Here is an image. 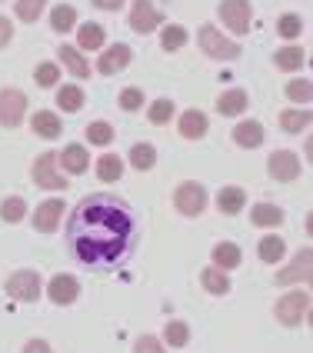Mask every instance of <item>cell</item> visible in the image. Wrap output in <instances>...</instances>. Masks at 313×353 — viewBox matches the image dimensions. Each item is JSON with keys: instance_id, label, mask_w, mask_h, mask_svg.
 Segmentation results:
<instances>
[{"instance_id": "1", "label": "cell", "mask_w": 313, "mask_h": 353, "mask_svg": "<svg viewBox=\"0 0 313 353\" xmlns=\"http://www.w3.org/2000/svg\"><path fill=\"white\" fill-rule=\"evenodd\" d=\"M67 254L94 274L120 270L140 243L137 210L114 194L83 196L63 230Z\"/></svg>"}, {"instance_id": "2", "label": "cell", "mask_w": 313, "mask_h": 353, "mask_svg": "<svg viewBox=\"0 0 313 353\" xmlns=\"http://www.w3.org/2000/svg\"><path fill=\"white\" fill-rule=\"evenodd\" d=\"M196 43H200V50H203L207 57H214V60H236L240 57V43H234L230 37H223L214 23H203V27L196 30Z\"/></svg>"}, {"instance_id": "3", "label": "cell", "mask_w": 313, "mask_h": 353, "mask_svg": "<svg viewBox=\"0 0 313 353\" xmlns=\"http://www.w3.org/2000/svg\"><path fill=\"white\" fill-rule=\"evenodd\" d=\"M40 274L37 270H17V274L7 276V283H3V290L10 300H17V303H37L40 300Z\"/></svg>"}, {"instance_id": "4", "label": "cell", "mask_w": 313, "mask_h": 353, "mask_svg": "<svg viewBox=\"0 0 313 353\" xmlns=\"http://www.w3.org/2000/svg\"><path fill=\"white\" fill-rule=\"evenodd\" d=\"M274 310H276V320H280L283 327H296V323H303L307 314H310V294H307V290H294V294L280 296Z\"/></svg>"}, {"instance_id": "5", "label": "cell", "mask_w": 313, "mask_h": 353, "mask_svg": "<svg viewBox=\"0 0 313 353\" xmlns=\"http://www.w3.org/2000/svg\"><path fill=\"white\" fill-rule=\"evenodd\" d=\"M174 203L183 216H200L203 210H207V187H203V183H194V180H187V183L176 187Z\"/></svg>"}, {"instance_id": "6", "label": "cell", "mask_w": 313, "mask_h": 353, "mask_svg": "<svg viewBox=\"0 0 313 353\" xmlns=\"http://www.w3.org/2000/svg\"><path fill=\"white\" fill-rule=\"evenodd\" d=\"M34 183L47 187V190H67L70 187V180L63 174H57V154L54 150H47V154H40L34 160Z\"/></svg>"}, {"instance_id": "7", "label": "cell", "mask_w": 313, "mask_h": 353, "mask_svg": "<svg viewBox=\"0 0 313 353\" xmlns=\"http://www.w3.org/2000/svg\"><path fill=\"white\" fill-rule=\"evenodd\" d=\"M216 14L223 17V23L234 30L236 37H243L250 30V20H254V10H250V0H223L216 7Z\"/></svg>"}, {"instance_id": "8", "label": "cell", "mask_w": 313, "mask_h": 353, "mask_svg": "<svg viewBox=\"0 0 313 353\" xmlns=\"http://www.w3.org/2000/svg\"><path fill=\"white\" fill-rule=\"evenodd\" d=\"M23 114H27V97L20 90L3 87L0 90V123L3 127H17L20 120H23Z\"/></svg>"}, {"instance_id": "9", "label": "cell", "mask_w": 313, "mask_h": 353, "mask_svg": "<svg viewBox=\"0 0 313 353\" xmlns=\"http://www.w3.org/2000/svg\"><path fill=\"white\" fill-rule=\"evenodd\" d=\"M267 170H270V176L290 183V180L300 176V157H296L294 150H274L270 160H267Z\"/></svg>"}, {"instance_id": "10", "label": "cell", "mask_w": 313, "mask_h": 353, "mask_svg": "<svg viewBox=\"0 0 313 353\" xmlns=\"http://www.w3.org/2000/svg\"><path fill=\"white\" fill-rule=\"evenodd\" d=\"M80 294V283H77V276H70V274H57L50 283H47V296L57 303V307H67V303H74Z\"/></svg>"}, {"instance_id": "11", "label": "cell", "mask_w": 313, "mask_h": 353, "mask_svg": "<svg viewBox=\"0 0 313 353\" xmlns=\"http://www.w3.org/2000/svg\"><path fill=\"white\" fill-rule=\"evenodd\" d=\"M130 27L137 34H150V30L160 27V14H156V7L150 0H134L130 3Z\"/></svg>"}, {"instance_id": "12", "label": "cell", "mask_w": 313, "mask_h": 353, "mask_svg": "<svg viewBox=\"0 0 313 353\" xmlns=\"http://www.w3.org/2000/svg\"><path fill=\"white\" fill-rule=\"evenodd\" d=\"M60 214H63V200H57V196H50V200L37 203V210H34V230H40V234L57 230Z\"/></svg>"}, {"instance_id": "13", "label": "cell", "mask_w": 313, "mask_h": 353, "mask_svg": "<svg viewBox=\"0 0 313 353\" xmlns=\"http://www.w3.org/2000/svg\"><path fill=\"white\" fill-rule=\"evenodd\" d=\"M310 267H313V250H300L294 256V263L276 274V283H307L310 280Z\"/></svg>"}, {"instance_id": "14", "label": "cell", "mask_w": 313, "mask_h": 353, "mask_svg": "<svg viewBox=\"0 0 313 353\" xmlns=\"http://www.w3.org/2000/svg\"><path fill=\"white\" fill-rule=\"evenodd\" d=\"M127 63H130V47H127V43H114V47H107V50L100 54L97 70L110 77V74H120Z\"/></svg>"}, {"instance_id": "15", "label": "cell", "mask_w": 313, "mask_h": 353, "mask_svg": "<svg viewBox=\"0 0 313 353\" xmlns=\"http://www.w3.org/2000/svg\"><path fill=\"white\" fill-rule=\"evenodd\" d=\"M247 103H250L247 90L234 87V90H223V94L216 97V110H220L223 117H240V114L247 110Z\"/></svg>"}, {"instance_id": "16", "label": "cell", "mask_w": 313, "mask_h": 353, "mask_svg": "<svg viewBox=\"0 0 313 353\" xmlns=\"http://www.w3.org/2000/svg\"><path fill=\"white\" fill-rule=\"evenodd\" d=\"M30 127H34V134L43 140H57L60 134H63V123H60V117L54 110H37L34 120H30Z\"/></svg>"}, {"instance_id": "17", "label": "cell", "mask_w": 313, "mask_h": 353, "mask_svg": "<svg viewBox=\"0 0 313 353\" xmlns=\"http://www.w3.org/2000/svg\"><path fill=\"white\" fill-rule=\"evenodd\" d=\"M57 57H60V63L74 74L77 80H83V77H90V63L83 60V54H80L77 47H70V43H60V50H57Z\"/></svg>"}, {"instance_id": "18", "label": "cell", "mask_w": 313, "mask_h": 353, "mask_svg": "<svg viewBox=\"0 0 313 353\" xmlns=\"http://www.w3.org/2000/svg\"><path fill=\"white\" fill-rule=\"evenodd\" d=\"M57 160L63 163V170H67V174H83V170L90 167V154H87L80 143H67V147H63V154H57Z\"/></svg>"}, {"instance_id": "19", "label": "cell", "mask_w": 313, "mask_h": 353, "mask_svg": "<svg viewBox=\"0 0 313 353\" xmlns=\"http://www.w3.org/2000/svg\"><path fill=\"white\" fill-rule=\"evenodd\" d=\"M203 134H207V114H203V110H187V114H180V137L200 140Z\"/></svg>"}, {"instance_id": "20", "label": "cell", "mask_w": 313, "mask_h": 353, "mask_svg": "<svg viewBox=\"0 0 313 353\" xmlns=\"http://www.w3.org/2000/svg\"><path fill=\"white\" fill-rule=\"evenodd\" d=\"M243 203H247V194L240 190V187H223L220 194H216V210L227 216H234L243 210Z\"/></svg>"}, {"instance_id": "21", "label": "cell", "mask_w": 313, "mask_h": 353, "mask_svg": "<svg viewBox=\"0 0 313 353\" xmlns=\"http://www.w3.org/2000/svg\"><path fill=\"white\" fill-rule=\"evenodd\" d=\"M234 140L240 147H260L263 143V123H256V120H243V123H236L234 127Z\"/></svg>"}, {"instance_id": "22", "label": "cell", "mask_w": 313, "mask_h": 353, "mask_svg": "<svg viewBox=\"0 0 313 353\" xmlns=\"http://www.w3.org/2000/svg\"><path fill=\"white\" fill-rule=\"evenodd\" d=\"M50 27H54L57 34H70V30L77 27V10H74L70 3H57V7L50 10Z\"/></svg>"}, {"instance_id": "23", "label": "cell", "mask_w": 313, "mask_h": 353, "mask_svg": "<svg viewBox=\"0 0 313 353\" xmlns=\"http://www.w3.org/2000/svg\"><path fill=\"white\" fill-rule=\"evenodd\" d=\"M200 283H203V290H207V294H214V296L230 294V280H227L223 270H216V267H207V270L200 274Z\"/></svg>"}, {"instance_id": "24", "label": "cell", "mask_w": 313, "mask_h": 353, "mask_svg": "<svg viewBox=\"0 0 313 353\" xmlns=\"http://www.w3.org/2000/svg\"><path fill=\"white\" fill-rule=\"evenodd\" d=\"M214 267L216 270H234V267H240V247L236 243H216L214 247Z\"/></svg>"}, {"instance_id": "25", "label": "cell", "mask_w": 313, "mask_h": 353, "mask_svg": "<svg viewBox=\"0 0 313 353\" xmlns=\"http://www.w3.org/2000/svg\"><path fill=\"white\" fill-rule=\"evenodd\" d=\"M250 220H254L256 227H280L283 223V210L276 203H256L254 210H250Z\"/></svg>"}, {"instance_id": "26", "label": "cell", "mask_w": 313, "mask_h": 353, "mask_svg": "<svg viewBox=\"0 0 313 353\" xmlns=\"http://www.w3.org/2000/svg\"><path fill=\"white\" fill-rule=\"evenodd\" d=\"M283 254H287L283 236L270 234V236H263V240H260V260H263V263H280V260H283Z\"/></svg>"}, {"instance_id": "27", "label": "cell", "mask_w": 313, "mask_h": 353, "mask_svg": "<svg viewBox=\"0 0 313 353\" xmlns=\"http://www.w3.org/2000/svg\"><path fill=\"white\" fill-rule=\"evenodd\" d=\"M57 107L63 114H77L80 107H83V90L74 87V83H67V87H60L57 90Z\"/></svg>"}, {"instance_id": "28", "label": "cell", "mask_w": 313, "mask_h": 353, "mask_svg": "<svg viewBox=\"0 0 313 353\" xmlns=\"http://www.w3.org/2000/svg\"><path fill=\"white\" fill-rule=\"evenodd\" d=\"M97 176L107 180V183L120 180V176H123V160H120L117 154H103V157L97 160Z\"/></svg>"}, {"instance_id": "29", "label": "cell", "mask_w": 313, "mask_h": 353, "mask_svg": "<svg viewBox=\"0 0 313 353\" xmlns=\"http://www.w3.org/2000/svg\"><path fill=\"white\" fill-rule=\"evenodd\" d=\"M303 60H307V50L303 47H283V50H276V67L280 70H300L303 67Z\"/></svg>"}, {"instance_id": "30", "label": "cell", "mask_w": 313, "mask_h": 353, "mask_svg": "<svg viewBox=\"0 0 313 353\" xmlns=\"http://www.w3.org/2000/svg\"><path fill=\"white\" fill-rule=\"evenodd\" d=\"M77 43L83 50H100L103 47V27L100 23H83L77 30Z\"/></svg>"}, {"instance_id": "31", "label": "cell", "mask_w": 313, "mask_h": 353, "mask_svg": "<svg viewBox=\"0 0 313 353\" xmlns=\"http://www.w3.org/2000/svg\"><path fill=\"white\" fill-rule=\"evenodd\" d=\"M280 127H283L287 134L307 130V127H310V110H283V114H280Z\"/></svg>"}, {"instance_id": "32", "label": "cell", "mask_w": 313, "mask_h": 353, "mask_svg": "<svg viewBox=\"0 0 313 353\" xmlns=\"http://www.w3.org/2000/svg\"><path fill=\"white\" fill-rule=\"evenodd\" d=\"M130 163H134L137 170H150L156 163L154 143H134V147H130Z\"/></svg>"}, {"instance_id": "33", "label": "cell", "mask_w": 313, "mask_h": 353, "mask_svg": "<svg viewBox=\"0 0 313 353\" xmlns=\"http://www.w3.org/2000/svg\"><path fill=\"white\" fill-rule=\"evenodd\" d=\"M27 214V203L20 200V196H7V200H0V220L3 223H20Z\"/></svg>"}, {"instance_id": "34", "label": "cell", "mask_w": 313, "mask_h": 353, "mask_svg": "<svg viewBox=\"0 0 313 353\" xmlns=\"http://www.w3.org/2000/svg\"><path fill=\"white\" fill-rule=\"evenodd\" d=\"M163 340L180 350V347H187V340H190V327H187L183 320H170V323L163 327Z\"/></svg>"}, {"instance_id": "35", "label": "cell", "mask_w": 313, "mask_h": 353, "mask_svg": "<svg viewBox=\"0 0 313 353\" xmlns=\"http://www.w3.org/2000/svg\"><path fill=\"white\" fill-rule=\"evenodd\" d=\"M183 43H187V30H183V27L170 23V27L160 30V47H163V50H180Z\"/></svg>"}, {"instance_id": "36", "label": "cell", "mask_w": 313, "mask_h": 353, "mask_svg": "<svg viewBox=\"0 0 313 353\" xmlns=\"http://www.w3.org/2000/svg\"><path fill=\"white\" fill-rule=\"evenodd\" d=\"M287 97L294 100V103H303V107H307V103L313 100V83L307 77H303V80H290V83H287Z\"/></svg>"}, {"instance_id": "37", "label": "cell", "mask_w": 313, "mask_h": 353, "mask_svg": "<svg viewBox=\"0 0 313 353\" xmlns=\"http://www.w3.org/2000/svg\"><path fill=\"white\" fill-rule=\"evenodd\" d=\"M87 140L97 143V147H107L114 140V127L107 120H97V123H87Z\"/></svg>"}, {"instance_id": "38", "label": "cell", "mask_w": 313, "mask_h": 353, "mask_svg": "<svg viewBox=\"0 0 313 353\" xmlns=\"http://www.w3.org/2000/svg\"><path fill=\"white\" fill-rule=\"evenodd\" d=\"M147 117H150V123H167V120L174 117V100L170 97H160L150 103V110H147Z\"/></svg>"}, {"instance_id": "39", "label": "cell", "mask_w": 313, "mask_h": 353, "mask_svg": "<svg viewBox=\"0 0 313 353\" xmlns=\"http://www.w3.org/2000/svg\"><path fill=\"white\" fill-rule=\"evenodd\" d=\"M43 7H47V0H17V17L23 23H34L43 14Z\"/></svg>"}, {"instance_id": "40", "label": "cell", "mask_w": 313, "mask_h": 353, "mask_svg": "<svg viewBox=\"0 0 313 353\" xmlns=\"http://www.w3.org/2000/svg\"><path fill=\"white\" fill-rule=\"evenodd\" d=\"M300 30H303V23H300V17L296 14H283V17L276 20V34L287 40H296L300 37Z\"/></svg>"}, {"instance_id": "41", "label": "cell", "mask_w": 313, "mask_h": 353, "mask_svg": "<svg viewBox=\"0 0 313 353\" xmlns=\"http://www.w3.org/2000/svg\"><path fill=\"white\" fill-rule=\"evenodd\" d=\"M34 80H37V87H57V80H60L57 63H40L37 70H34Z\"/></svg>"}, {"instance_id": "42", "label": "cell", "mask_w": 313, "mask_h": 353, "mask_svg": "<svg viewBox=\"0 0 313 353\" xmlns=\"http://www.w3.org/2000/svg\"><path fill=\"white\" fill-rule=\"evenodd\" d=\"M120 107H123V110H140V107H143V90H137V87L120 90Z\"/></svg>"}, {"instance_id": "43", "label": "cell", "mask_w": 313, "mask_h": 353, "mask_svg": "<svg viewBox=\"0 0 313 353\" xmlns=\"http://www.w3.org/2000/svg\"><path fill=\"white\" fill-rule=\"evenodd\" d=\"M134 353H163V343H160L156 336L143 334V336H137V343H134Z\"/></svg>"}, {"instance_id": "44", "label": "cell", "mask_w": 313, "mask_h": 353, "mask_svg": "<svg viewBox=\"0 0 313 353\" xmlns=\"http://www.w3.org/2000/svg\"><path fill=\"white\" fill-rule=\"evenodd\" d=\"M10 40H14V23L7 17H0V47H7Z\"/></svg>"}, {"instance_id": "45", "label": "cell", "mask_w": 313, "mask_h": 353, "mask_svg": "<svg viewBox=\"0 0 313 353\" xmlns=\"http://www.w3.org/2000/svg\"><path fill=\"white\" fill-rule=\"evenodd\" d=\"M23 353H50V343L34 336V340H27V343H23Z\"/></svg>"}, {"instance_id": "46", "label": "cell", "mask_w": 313, "mask_h": 353, "mask_svg": "<svg viewBox=\"0 0 313 353\" xmlns=\"http://www.w3.org/2000/svg\"><path fill=\"white\" fill-rule=\"evenodd\" d=\"M94 7H100V10H117V7H123V0H94Z\"/></svg>"}]
</instances>
